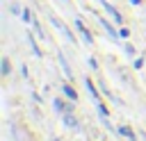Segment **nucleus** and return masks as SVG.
Here are the masks:
<instances>
[{"mask_svg": "<svg viewBox=\"0 0 146 141\" xmlns=\"http://www.w3.org/2000/svg\"><path fill=\"white\" fill-rule=\"evenodd\" d=\"M50 23H52V25H55V27H57V30H59V32H62V34H64L68 41H73V43H75V36L71 34V30H68V27H66V25H64V23H62L57 16H50Z\"/></svg>", "mask_w": 146, "mask_h": 141, "instance_id": "1", "label": "nucleus"}, {"mask_svg": "<svg viewBox=\"0 0 146 141\" xmlns=\"http://www.w3.org/2000/svg\"><path fill=\"white\" fill-rule=\"evenodd\" d=\"M75 27L80 30V34H82V39H84L87 43H91V41H94V39H91V34H89V30L82 25V20H80V18H75Z\"/></svg>", "mask_w": 146, "mask_h": 141, "instance_id": "2", "label": "nucleus"}, {"mask_svg": "<svg viewBox=\"0 0 146 141\" xmlns=\"http://www.w3.org/2000/svg\"><path fill=\"white\" fill-rule=\"evenodd\" d=\"M100 2H103V7H105V9L110 11V14H112V18H114L116 23H121V20H123V16H121V14H119V11H116V9H114V7H112V5L107 2V0H100Z\"/></svg>", "mask_w": 146, "mask_h": 141, "instance_id": "3", "label": "nucleus"}, {"mask_svg": "<svg viewBox=\"0 0 146 141\" xmlns=\"http://www.w3.org/2000/svg\"><path fill=\"white\" fill-rule=\"evenodd\" d=\"M100 25H103V27L107 30V34H110L112 39H119V36H121V34H119V32H116V30H114V27H112V25H110V23H107L105 18H100Z\"/></svg>", "mask_w": 146, "mask_h": 141, "instance_id": "4", "label": "nucleus"}, {"mask_svg": "<svg viewBox=\"0 0 146 141\" xmlns=\"http://www.w3.org/2000/svg\"><path fill=\"white\" fill-rule=\"evenodd\" d=\"M52 105H55V109H57V111H64V114L73 109V105H64V100H59V98H55V102H52Z\"/></svg>", "mask_w": 146, "mask_h": 141, "instance_id": "5", "label": "nucleus"}, {"mask_svg": "<svg viewBox=\"0 0 146 141\" xmlns=\"http://www.w3.org/2000/svg\"><path fill=\"white\" fill-rule=\"evenodd\" d=\"M84 84H87V91H89V93L94 96V100H96V102H100V96H98V91H96V84H94L91 80H87Z\"/></svg>", "mask_w": 146, "mask_h": 141, "instance_id": "6", "label": "nucleus"}, {"mask_svg": "<svg viewBox=\"0 0 146 141\" xmlns=\"http://www.w3.org/2000/svg\"><path fill=\"white\" fill-rule=\"evenodd\" d=\"M64 96H66V98H71L73 102L78 100V91H75V89H73L71 84H64Z\"/></svg>", "mask_w": 146, "mask_h": 141, "instance_id": "7", "label": "nucleus"}, {"mask_svg": "<svg viewBox=\"0 0 146 141\" xmlns=\"http://www.w3.org/2000/svg\"><path fill=\"white\" fill-rule=\"evenodd\" d=\"M119 132H121L123 136H128L130 141H135V132H132V130H130L128 125H121V127H119Z\"/></svg>", "mask_w": 146, "mask_h": 141, "instance_id": "8", "label": "nucleus"}, {"mask_svg": "<svg viewBox=\"0 0 146 141\" xmlns=\"http://www.w3.org/2000/svg\"><path fill=\"white\" fill-rule=\"evenodd\" d=\"M59 61H62V68H64V75L66 77H73V73H71V68H68V64H66V59H64V55L59 52Z\"/></svg>", "mask_w": 146, "mask_h": 141, "instance_id": "9", "label": "nucleus"}, {"mask_svg": "<svg viewBox=\"0 0 146 141\" xmlns=\"http://www.w3.org/2000/svg\"><path fill=\"white\" fill-rule=\"evenodd\" d=\"M9 70H11L9 59H7V57H2V75H9Z\"/></svg>", "mask_w": 146, "mask_h": 141, "instance_id": "10", "label": "nucleus"}, {"mask_svg": "<svg viewBox=\"0 0 146 141\" xmlns=\"http://www.w3.org/2000/svg\"><path fill=\"white\" fill-rule=\"evenodd\" d=\"M64 123H66V127H78V123H75L73 116H64Z\"/></svg>", "mask_w": 146, "mask_h": 141, "instance_id": "11", "label": "nucleus"}, {"mask_svg": "<svg viewBox=\"0 0 146 141\" xmlns=\"http://www.w3.org/2000/svg\"><path fill=\"white\" fill-rule=\"evenodd\" d=\"M98 111H100L103 116H110V109H107V107H105L103 102H98Z\"/></svg>", "mask_w": 146, "mask_h": 141, "instance_id": "12", "label": "nucleus"}, {"mask_svg": "<svg viewBox=\"0 0 146 141\" xmlns=\"http://www.w3.org/2000/svg\"><path fill=\"white\" fill-rule=\"evenodd\" d=\"M23 20H32V14H30V9H23Z\"/></svg>", "mask_w": 146, "mask_h": 141, "instance_id": "13", "label": "nucleus"}, {"mask_svg": "<svg viewBox=\"0 0 146 141\" xmlns=\"http://www.w3.org/2000/svg\"><path fill=\"white\" fill-rule=\"evenodd\" d=\"M125 52H128V55H135V48H132V45L128 43V45H125Z\"/></svg>", "mask_w": 146, "mask_h": 141, "instance_id": "14", "label": "nucleus"}, {"mask_svg": "<svg viewBox=\"0 0 146 141\" xmlns=\"http://www.w3.org/2000/svg\"><path fill=\"white\" fill-rule=\"evenodd\" d=\"M144 66V59H135V68H141Z\"/></svg>", "mask_w": 146, "mask_h": 141, "instance_id": "15", "label": "nucleus"}, {"mask_svg": "<svg viewBox=\"0 0 146 141\" xmlns=\"http://www.w3.org/2000/svg\"><path fill=\"white\" fill-rule=\"evenodd\" d=\"M130 2H132V5H141V0H130Z\"/></svg>", "mask_w": 146, "mask_h": 141, "instance_id": "16", "label": "nucleus"}]
</instances>
